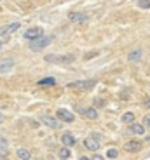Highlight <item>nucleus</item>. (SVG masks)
Masks as SVG:
<instances>
[{
  "instance_id": "obj_29",
  "label": "nucleus",
  "mask_w": 150,
  "mask_h": 160,
  "mask_svg": "<svg viewBox=\"0 0 150 160\" xmlns=\"http://www.w3.org/2000/svg\"><path fill=\"white\" fill-rule=\"evenodd\" d=\"M147 141H150V136H148V138H147Z\"/></svg>"
},
{
  "instance_id": "obj_7",
  "label": "nucleus",
  "mask_w": 150,
  "mask_h": 160,
  "mask_svg": "<svg viewBox=\"0 0 150 160\" xmlns=\"http://www.w3.org/2000/svg\"><path fill=\"white\" fill-rule=\"evenodd\" d=\"M39 37H42V28H39V26L37 28H30L24 32V38H28V40H35Z\"/></svg>"
},
{
  "instance_id": "obj_21",
  "label": "nucleus",
  "mask_w": 150,
  "mask_h": 160,
  "mask_svg": "<svg viewBox=\"0 0 150 160\" xmlns=\"http://www.w3.org/2000/svg\"><path fill=\"white\" fill-rule=\"evenodd\" d=\"M138 5H140V7H143V9H148L150 7V0H140Z\"/></svg>"
},
{
  "instance_id": "obj_9",
  "label": "nucleus",
  "mask_w": 150,
  "mask_h": 160,
  "mask_svg": "<svg viewBox=\"0 0 150 160\" xmlns=\"http://www.w3.org/2000/svg\"><path fill=\"white\" fill-rule=\"evenodd\" d=\"M84 144H85V148L89 150V152H96V150L100 148V143H98L96 139H91V138H87V139L84 141Z\"/></svg>"
},
{
  "instance_id": "obj_20",
  "label": "nucleus",
  "mask_w": 150,
  "mask_h": 160,
  "mask_svg": "<svg viewBox=\"0 0 150 160\" xmlns=\"http://www.w3.org/2000/svg\"><path fill=\"white\" fill-rule=\"evenodd\" d=\"M106 157H108V158H117L119 157V152L115 148H110L108 152H106Z\"/></svg>"
},
{
  "instance_id": "obj_24",
  "label": "nucleus",
  "mask_w": 150,
  "mask_h": 160,
  "mask_svg": "<svg viewBox=\"0 0 150 160\" xmlns=\"http://www.w3.org/2000/svg\"><path fill=\"white\" fill-rule=\"evenodd\" d=\"M0 146H7V139L0 136Z\"/></svg>"
},
{
  "instance_id": "obj_6",
  "label": "nucleus",
  "mask_w": 150,
  "mask_h": 160,
  "mask_svg": "<svg viewBox=\"0 0 150 160\" xmlns=\"http://www.w3.org/2000/svg\"><path fill=\"white\" fill-rule=\"evenodd\" d=\"M21 24L19 23H11V24H5V26H2L0 28V35L2 37H7V35H11L12 32H16L18 28H19Z\"/></svg>"
},
{
  "instance_id": "obj_3",
  "label": "nucleus",
  "mask_w": 150,
  "mask_h": 160,
  "mask_svg": "<svg viewBox=\"0 0 150 160\" xmlns=\"http://www.w3.org/2000/svg\"><path fill=\"white\" fill-rule=\"evenodd\" d=\"M94 80H77V82H73L70 87H73V89H77V91H89V89H93L94 87Z\"/></svg>"
},
{
  "instance_id": "obj_22",
  "label": "nucleus",
  "mask_w": 150,
  "mask_h": 160,
  "mask_svg": "<svg viewBox=\"0 0 150 160\" xmlns=\"http://www.w3.org/2000/svg\"><path fill=\"white\" fill-rule=\"evenodd\" d=\"M0 157H7V146H0Z\"/></svg>"
},
{
  "instance_id": "obj_5",
  "label": "nucleus",
  "mask_w": 150,
  "mask_h": 160,
  "mask_svg": "<svg viewBox=\"0 0 150 160\" xmlns=\"http://www.w3.org/2000/svg\"><path fill=\"white\" fill-rule=\"evenodd\" d=\"M58 118L61 120V122H73V113L72 112H68V110H65V108H59L58 110Z\"/></svg>"
},
{
  "instance_id": "obj_27",
  "label": "nucleus",
  "mask_w": 150,
  "mask_h": 160,
  "mask_svg": "<svg viewBox=\"0 0 150 160\" xmlns=\"http://www.w3.org/2000/svg\"><path fill=\"white\" fill-rule=\"evenodd\" d=\"M2 120H4V117H2V113H0V124H2Z\"/></svg>"
},
{
  "instance_id": "obj_8",
  "label": "nucleus",
  "mask_w": 150,
  "mask_h": 160,
  "mask_svg": "<svg viewBox=\"0 0 150 160\" xmlns=\"http://www.w3.org/2000/svg\"><path fill=\"white\" fill-rule=\"evenodd\" d=\"M42 124H45V125H49V127H53V129H58V127H59V122H58V120L56 118H53V117H49V115H44V117H42Z\"/></svg>"
},
{
  "instance_id": "obj_26",
  "label": "nucleus",
  "mask_w": 150,
  "mask_h": 160,
  "mask_svg": "<svg viewBox=\"0 0 150 160\" xmlns=\"http://www.w3.org/2000/svg\"><path fill=\"white\" fill-rule=\"evenodd\" d=\"M145 108H150V99H148V101H145Z\"/></svg>"
},
{
  "instance_id": "obj_17",
  "label": "nucleus",
  "mask_w": 150,
  "mask_h": 160,
  "mask_svg": "<svg viewBox=\"0 0 150 160\" xmlns=\"http://www.w3.org/2000/svg\"><path fill=\"white\" fill-rule=\"evenodd\" d=\"M140 59H142V51L140 49H136L129 54V61H140Z\"/></svg>"
},
{
  "instance_id": "obj_1",
  "label": "nucleus",
  "mask_w": 150,
  "mask_h": 160,
  "mask_svg": "<svg viewBox=\"0 0 150 160\" xmlns=\"http://www.w3.org/2000/svg\"><path fill=\"white\" fill-rule=\"evenodd\" d=\"M53 38H54L53 35H49V37H39V38H35V40H32V42H30V49H32V51H40V49L47 47V45L53 42Z\"/></svg>"
},
{
  "instance_id": "obj_30",
  "label": "nucleus",
  "mask_w": 150,
  "mask_h": 160,
  "mask_svg": "<svg viewBox=\"0 0 150 160\" xmlns=\"http://www.w3.org/2000/svg\"><path fill=\"white\" fill-rule=\"evenodd\" d=\"M148 157H150V153H148Z\"/></svg>"
},
{
  "instance_id": "obj_4",
  "label": "nucleus",
  "mask_w": 150,
  "mask_h": 160,
  "mask_svg": "<svg viewBox=\"0 0 150 160\" xmlns=\"http://www.w3.org/2000/svg\"><path fill=\"white\" fill-rule=\"evenodd\" d=\"M68 19L73 21V23H87V21H89V16L84 14V12H70Z\"/></svg>"
},
{
  "instance_id": "obj_12",
  "label": "nucleus",
  "mask_w": 150,
  "mask_h": 160,
  "mask_svg": "<svg viewBox=\"0 0 150 160\" xmlns=\"http://www.w3.org/2000/svg\"><path fill=\"white\" fill-rule=\"evenodd\" d=\"M54 84H56V78H53V77L39 80V85H40V87H51V85H54Z\"/></svg>"
},
{
  "instance_id": "obj_18",
  "label": "nucleus",
  "mask_w": 150,
  "mask_h": 160,
  "mask_svg": "<svg viewBox=\"0 0 150 160\" xmlns=\"http://www.w3.org/2000/svg\"><path fill=\"white\" fill-rule=\"evenodd\" d=\"M122 122H126V124H131V122H134V113H124L122 115Z\"/></svg>"
},
{
  "instance_id": "obj_2",
  "label": "nucleus",
  "mask_w": 150,
  "mask_h": 160,
  "mask_svg": "<svg viewBox=\"0 0 150 160\" xmlns=\"http://www.w3.org/2000/svg\"><path fill=\"white\" fill-rule=\"evenodd\" d=\"M45 61H49V63H58V64H66V63H72V61H75V56H72V54H66V56H56V54H49V56H45Z\"/></svg>"
},
{
  "instance_id": "obj_10",
  "label": "nucleus",
  "mask_w": 150,
  "mask_h": 160,
  "mask_svg": "<svg viewBox=\"0 0 150 160\" xmlns=\"http://www.w3.org/2000/svg\"><path fill=\"white\" fill-rule=\"evenodd\" d=\"M61 141H63V144H65V146H73V144H77V139H75L72 134H68V132L61 136Z\"/></svg>"
},
{
  "instance_id": "obj_14",
  "label": "nucleus",
  "mask_w": 150,
  "mask_h": 160,
  "mask_svg": "<svg viewBox=\"0 0 150 160\" xmlns=\"http://www.w3.org/2000/svg\"><path fill=\"white\" fill-rule=\"evenodd\" d=\"M12 66H14V61H12V59L2 61V63H0V72H9Z\"/></svg>"
},
{
  "instance_id": "obj_25",
  "label": "nucleus",
  "mask_w": 150,
  "mask_h": 160,
  "mask_svg": "<svg viewBox=\"0 0 150 160\" xmlns=\"http://www.w3.org/2000/svg\"><path fill=\"white\" fill-rule=\"evenodd\" d=\"M96 104H100V106H103V104H105V101H101V99H96Z\"/></svg>"
},
{
  "instance_id": "obj_28",
  "label": "nucleus",
  "mask_w": 150,
  "mask_h": 160,
  "mask_svg": "<svg viewBox=\"0 0 150 160\" xmlns=\"http://www.w3.org/2000/svg\"><path fill=\"white\" fill-rule=\"evenodd\" d=\"M0 49H2V40H0Z\"/></svg>"
},
{
  "instance_id": "obj_11",
  "label": "nucleus",
  "mask_w": 150,
  "mask_h": 160,
  "mask_svg": "<svg viewBox=\"0 0 150 160\" xmlns=\"http://www.w3.org/2000/svg\"><path fill=\"white\" fill-rule=\"evenodd\" d=\"M124 148H126L127 152H140V150H142V143H140V141H129V143H126Z\"/></svg>"
},
{
  "instance_id": "obj_19",
  "label": "nucleus",
  "mask_w": 150,
  "mask_h": 160,
  "mask_svg": "<svg viewBox=\"0 0 150 160\" xmlns=\"http://www.w3.org/2000/svg\"><path fill=\"white\" fill-rule=\"evenodd\" d=\"M58 155H59V158H70V150L68 148H61Z\"/></svg>"
},
{
  "instance_id": "obj_16",
  "label": "nucleus",
  "mask_w": 150,
  "mask_h": 160,
  "mask_svg": "<svg viewBox=\"0 0 150 160\" xmlns=\"http://www.w3.org/2000/svg\"><path fill=\"white\" fill-rule=\"evenodd\" d=\"M18 158H23V160H28V158H32V155H30V152L28 150H24V148H21V150H18Z\"/></svg>"
},
{
  "instance_id": "obj_13",
  "label": "nucleus",
  "mask_w": 150,
  "mask_h": 160,
  "mask_svg": "<svg viewBox=\"0 0 150 160\" xmlns=\"http://www.w3.org/2000/svg\"><path fill=\"white\" fill-rule=\"evenodd\" d=\"M82 115L87 117V118H91V120H94L98 117V112L94 108H84V110H82Z\"/></svg>"
},
{
  "instance_id": "obj_23",
  "label": "nucleus",
  "mask_w": 150,
  "mask_h": 160,
  "mask_svg": "<svg viewBox=\"0 0 150 160\" xmlns=\"http://www.w3.org/2000/svg\"><path fill=\"white\" fill-rule=\"evenodd\" d=\"M143 124H145L147 127H150V115H147L145 118H143Z\"/></svg>"
},
{
  "instance_id": "obj_15",
  "label": "nucleus",
  "mask_w": 150,
  "mask_h": 160,
  "mask_svg": "<svg viewBox=\"0 0 150 160\" xmlns=\"http://www.w3.org/2000/svg\"><path fill=\"white\" fill-rule=\"evenodd\" d=\"M145 127H147L145 124H133L131 125V131H133L134 134H143V132H145Z\"/></svg>"
}]
</instances>
